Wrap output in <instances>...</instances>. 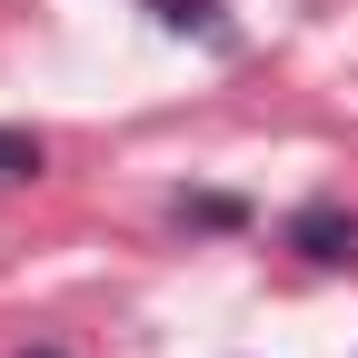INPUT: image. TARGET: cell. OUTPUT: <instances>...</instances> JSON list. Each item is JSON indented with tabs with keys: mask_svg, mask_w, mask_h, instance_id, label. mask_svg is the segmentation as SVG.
I'll return each instance as SVG.
<instances>
[{
	"mask_svg": "<svg viewBox=\"0 0 358 358\" xmlns=\"http://www.w3.org/2000/svg\"><path fill=\"white\" fill-rule=\"evenodd\" d=\"M289 249H299L308 268H358V209H348V199L289 209Z\"/></svg>",
	"mask_w": 358,
	"mask_h": 358,
	"instance_id": "obj_1",
	"label": "cell"
},
{
	"mask_svg": "<svg viewBox=\"0 0 358 358\" xmlns=\"http://www.w3.org/2000/svg\"><path fill=\"white\" fill-rule=\"evenodd\" d=\"M50 150H40V129H0V179H40Z\"/></svg>",
	"mask_w": 358,
	"mask_h": 358,
	"instance_id": "obj_4",
	"label": "cell"
},
{
	"mask_svg": "<svg viewBox=\"0 0 358 358\" xmlns=\"http://www.w3.org/2000/svg\"><path fill=\"white\" fill-rule=\"evenodd\" d=\"M30 358H50V348H30Z\"/></svg>",
	"mask_w": 358,
	"mask_h": 358,
	"instance_id": "obj_5",
	"label": "cell"
},
{
	"mask_svg": "<svg viewBox=\"0 0 358 358\" xmlns=\"http://www.w3.org/2000/svg\"><path fill=\"white\" fill-rule=\"evenodd\" d=\"M179 229H249V199H229V189H179Z\"/></svg>",
	"mask_w": 358,
	"mask_h": 358,
	"instance_id": "obj_2",
	"label": "cell"
},
{
	"mask_svg": "<svg viewBox=\"0 0 358 358\" xmlns=\"http://www.w3.org/2000/svg\"><path fill=\"white\" fill-rule=\"evenodd\" d=\"M159 30H199V40H229V20H219V0H150Z\"/></svg>",
	"mask_w": 358,
	"mask_h": 358,
	"instance_id": "obj_3",
	"label": "cell"
}]
</instances>
